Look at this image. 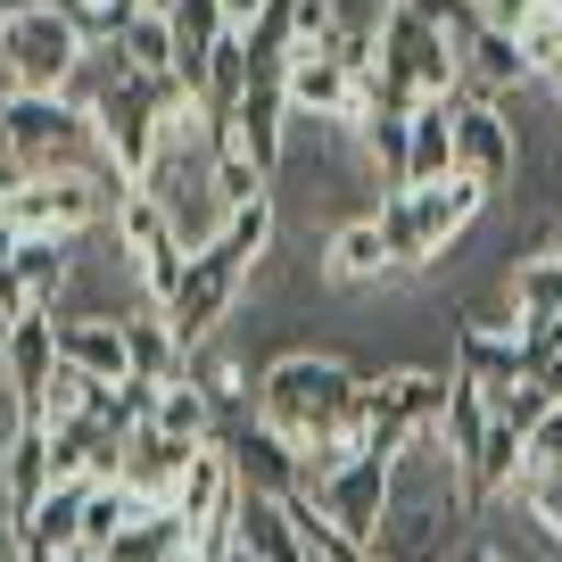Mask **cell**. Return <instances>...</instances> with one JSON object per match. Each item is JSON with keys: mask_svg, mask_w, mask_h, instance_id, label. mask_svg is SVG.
<instances>
[{"mask_svg": "<svg viewBox=\"0 0 562 562\" xmlns=\"http://www.w3.org/2000/svg\"><path fill=\"white\" fill-rule=\"evenodd\" d=\"M356 389H364V372H356L348 356L290 348V356H273V364L257 372V422H265V430H281V439L306 456V447H323V439H348ZM356 456H364V447H356Z\"/></svg>", "mask_w": 562, "mask_h": 562, "instance_id": "cell-1", "label": "cell"}, {"mask_svg": "<svg viewBox=\"0 0 562 562\" xmlns=\"http://www.w3.org/2000/svg\"><path fill=\"white\" fill-rule=\"evenodd\" d=\"M248 273H257V257H248L240 240H224V232L191 248V265H182V290H175V306H166V323H175L182 356L215 348V331H224L232 299L248 290Z\"/></svg>", "mask_w": 562, "mask_h": 562, "instance_id": "cell-2", "label": "cell"}, {"mask_svg": "<svg viewBox=\"0 0 562 562\" xmlns=\"http://www.w3.org/2000/svg\"><path fill=\"white\" fill-rule=\"evenodd\" d=\"M83 50V25H67L58 9H18L0 25V91H67Z\"/></svg>", "mask_w": 562, "mask_h": 562, "instance_id": "cell-3", "label": "cell"}, {"mask_svg": "<svg viewBox=\"0 0 562 562\" xmlns=\"http://www.w3.org/2000/svg\"><path fill=\"white\" fill-rule=\"evenodd\" d=\"M381 75H405L422 100H456L463 91V50L439 25H422L405 0H389L381 9Z\"/></svg>", "mask_w": 562, "mask_h": 562, "instance_id": "cell-4", "label": "cell"}, {"mask_svg": "<svg viewBox=\"0 0 562 562\" xmlns=\"http://www.w3.org/2000/svg\"><path fill=\"white\" fill-rule=\"evenodd\" d=\"M456 166L472 182H488V191H513V175H521V133H513L505 100H463L456 91Z\"/></svg>", "mask_w": 562, "mask_h": 562, "instance_id": "cell-5", "label": "cell"}, {"mask_svg": "<svg viewBox=\"0 0 562 562\" xmlns=\"http://www.w3.org/2000/svg\"><path fill=\"white\" fill-rule=\"evenodd\" d=\"M215 447H224L232 480H240V488H257V496H299V488H306V456L281 439V430H265L257 414L232 422V430H215Z\"/></svg>", "mask_w": 562, "mask_h": 562, "instance_id": "cell-6", "label": "cell"}, {"mask_svg": "<svg viewBox=\"0 0 562 562\" xmlns=\"http://www.w3.org/2000/svg\"><path fill=\"white\" fill-rule=\"evenodd\" d=\"M315 496H323V513H331L356 546H372L381 521H389V505H397V463L389 456H356L348 472H339L331 488H315Z\"/></svg>", "mask_w": 562, "mask_h": 562, "instance_id": "cell-7", "label": "cell"}, {"mask_svg": "<svg viewBox=\"0 0 562 562\" xmlns=\"http://www.w3.org/2000/svg\"><path fill=\"white\" fill-rule=\"evenodd\" d=\"M50 488H58V472H50V430L18 414V430H9V447H0V496H9V538H25V529H34V513H42V496H50Z\"/></svg>", "mask_w": 562, "mask_h": 562, "instance_id": "cell-8", "label": "cell"}, {"mask_svg": "<svg viewBox=\"0 0 562 562\" xmlns=\"http://www.w3.org/2000/svg\"><path fill=\"white\" fill-rule=\"evenodd\" d=\"M50 372H58V315L50 306L9 315V331H0V381H9V397L34 405L42 389H50Z\"/></svg>", "mask_w": 562, "mask_h": 562, "instance_id": "cell-9", "label": "cell"}, {"mask_svg": "<svg viewBox=\"0 0 562 562\" xmlns=\"http://www.w3.org/2000/svg\"><path fill=\"white\" fill-rule=\"evenodd\" d=\"M480 207H488V182H472L463 166H456L447 182H422V191H414V232H422V248H430V257H447V248L472 232Z\"/></svg>", "mask_w": 562, "mask_h": 562, "instance_id": "cell-10", "label": "cell"}, {"mask_svg": "<svg viewBox=\"0 0 562 562\" xmlns=\"http://www.w3.org/2000/svg\"><path fill=\"white\" fill-rule=\"evenodd\" d=\"M58 315V306H50ZM58 364L91 372V381H133V348H124L116 315H58Z\"/></svg>", "mask_w": 562, "mask_h": 562, "instance_id": "cell-11", "label": "cell"}, {"mask_svg": "<svg viewBox=\"0 0 562 562\" xmlns=\"http://www.w3.org/2000/svg\"><path fill=\"white\" fill-rule=\"evenodd\" d=\"M521 83H538V75H529L521 34H496V25H480V34L463 42V100H513Z\"/></svg>", "mask_w": 562, "mask_h": 562, "instance_id": "cell-12", "label": "cell"}, {"mask_svg": "<svg viewBox=\"0 0 562 562\" xmlns=\"http://www.w3.org/2000/svg\"><path fill=\"white\" fill-rule=\"evenodd\" d=\"M232 140H240L248 166L273 182L281 175V140H290V83H248L240 116H232Z\"/></svg>", "mask_w": 562, "mask_h": 562, "instance_id": "cell-13", "label": "cell"}, {"mask_svg": "<svg viewBox=\"0 0 562 562\" xmlns=\"http://www.w3.org/2000/svg\"><path fill=\"white\" fill-rule=\"evenodd\" d=\"M323 273H331V281H389V273H397L381 215H348V224L323 240Z\"/></svg>", "mask_w": 562, "mask_h": 562, "instance_id": "cell-14", "label": "cell"}, {"mask_svg": "<svg viewBox=\"0 0 562 562\" xmlns=\"http://www.w3.org/2000/svg\"><path fill=\"white\" fill-rule=\"evenodd\" d=\"M124 348H133V381H182V339H175V323H166V306H133L124 315Z\"/></svg>", "mask_w": 562, "mask_h": 562, "instance_id": "cell-15", "label": "cell"}, {"mask_svg": "<svg viewBox=\"0 0 562 562\" xmlns=\"http://www.w3.org/2000/svg\"><path fill=\"white\" fill-rule=\"evenodd\" d=\"M488 430H496V414H488V389L472 381V372H456L447 381V422H439V447L472 472L480 463V447H488Z\"/></svg>", "mask_w": 562, "mask_h": 562, "instance_id": "cell-16", "label": "cell"}, {"mask_svg": "<svg viewBox=\"0 0 562 562\" xmlns=\"http://www.w3.org/2000/svg\"><path fill=\"white\" fill-rule=\"evenodd\" d=\"M456 175V100H422L414 108V158H405V191Z\"/></svg>", "mask_w": 562, "mask_h": 562, "instance_id": "cell-17", "label": "cell"}, {"mask_svg": "<svg viewBox=\"0 0 562 562\" xmlns=\"http://www.w3.org/2000/svg\"><path fill=\"white\" fill-rule=\"evenodd\" d=\"M116 50L133 58V75H140V83H175V58H182L175 9H140V18L116 34Z\"/></svg>", "mask_w": 562, "mask_h": 562, "instance_id": "cell-18", "label": "cell"}, {"mask_svg": "<svg viewBox=\"0 0 562 562\" xmlns=\"http://www.w3.org/2000/svg\"><path fill=\"white\" fill-rule=\"evenodd\" d=\"M158 439H175V447H215V397L182 372V381H166V397H158V422H149Z\"/></svg>", "mask_w": 562, "mask_h": 562, "instance_id": "cell-19", "label": "cell"}, {"mask_svg": "<svg viewBox=\"0 0 562 562\" xmlns=\"http://www.w3.org/2000/svg\"><path fill=\"white\" fill-rule=\"evenodd\" d=\"M356 140H364V166L389 182V191H405V158H414V116H389V108H372L364 124H356Z\"/></svg>", "mask_w": 562, "mask_h": 562, "instance_id": "cell-20", "label": "cell"}, {"mask_svg": "<svg viewBox=\"0 0 562 562\" xmlns=\"http://www.w3.org/2000/svg\"><path fill=\"white\" fill-rule=\"evenodd\" d=\"M521 505H529V521H538V538L562 554V463H554V472H529V480H521Z\"/></svg>", "mask_w": 562, "mask_h": 562, "instance_id": "cell-21", "label": "cell"}, {"mask_svg": "<svg viewBox=\"0 0 562 562\" xmlns=\"http://www.w3.org/2000/svg\"><path fill=\"white\" fill-rule=\"evenodd\" d=\"M538 9H546V0H480V25H496V34H529Z\"/></svg>", "mask_w": 562, "mask_h": 562, "instance_id": "cell-22", "label": "cell"}, {"mask_svg": "<svg viewBox=\"0 0 562 562\" xmlns=\"http://www.w3.org/2000/svg\"><path fill=\"white\" fill-rule=\"evenodd\" d=\"M554 463H562V405L529 430V472H554Z\"/></svg>", "mask_w": 562, "mask_h": 562, "instance_id": "cell-23", "label": "cell"}, {"mask_svg": "<svg viewBox=\"0 0 562 562\" xmlns=\"http://www.w3.org/2000/svg\"><path fill=\"white\" fill-rule=\"evenodd\" d=\"M456 562H513V546H505V538H472Z\"/></svg>", "mask_w": 562, "mask_h": 562, "instance_id": "cell-24", "label": "cell"}, {"mask_svg": "<svg viewBox=\"0 0 562 562\" xmlns=\"http://www.w3.org/2000/svg\"><path fill=\"white\" fill-rule=\"evenodd\" d=\"M257 18H265V0H224V25H232V34H248Z\"/></svg>", "mask_w": 562, "mask_h": 562, "instance_id": "cell-25", "label": "cell"}, {"mask_svg": "<svg viewBox=\"0 0 562 562\" xmlns=\"http://www.w3.org/2000/svg\"><path fill=\"white\" fill-rule=\"evenodd\" d=\"M18 240H25L18 224H0V290H9V273H18Z\"/></svg>", "mask_w": 562, "mask_h": 562, "instance_id": "cell-26", "label": "cell"}, {"mask_svg": "<svg viewBox=\"0 0 562 562\" xmlns=\"http://www.w3.org/2000/svg\"><path fill=\"white\" fill-rule=\"evenodd\" d=\"M224 562H257V554H248V546H232V554H224Z\"/></svg>", "mask_w": 562, "mask_h": 562, "instance_id": "cell-27", "label": "cell"}, {"mask_svg": "<svg viewBox=\"0 0 562 562\" xmlns=\"http://www.w3.org/2000/svg\"><path fill=\"white\" fill-rule=\"evenodd\" d=\"M546 257H554V265H562V248H546Z\"/></svg>", "mask_w": 562, "mask_h": 562, "instance_id": "cell-28", "label": "cell"}, {"mask_svg": "<svg viewBox=\"0 0 562 562\" xmlns=\"http://www.w3.org/2000/svg\"><path fill=\"white\" fill-rule=\"evenodd\" d=\"M182 562H199V554H182Z\"/></svg>", "mask_w": 562, "mask_h": 562, "instance_id": "cell-29", "label": "cell"}, {"mask_svg": "<svg viewBox=\"0 0 562 562\" xmlns=\"http://www.w3.org/2000/svg\"><path fill=\"white\" fill-rule=\"evenodd\" d=\"M0 18H9V9H0Z\"/></svg>", "mask_w": 562, "mask_h": 562, "instance_id": "cell-30", "label": "cell"}, {"mask_svg": "<svg viewBox=\"0 0 562 562\" xmlns=\"http://www.w3.org/2000/svg\"><path fill=\"white\" fill-rule=\"evenodd\" d=\"M554 562H562V554H554Z\"/></svg>", "mask_w": 562, "mask_h": 562, "instance_id": "cell-31", "label": "cell"}]
</instances>
